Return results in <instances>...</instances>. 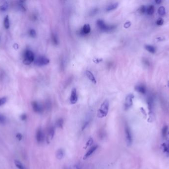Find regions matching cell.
Segmentation results:
<instances>
[{
  "instance_id": "21",
  "label": "cell",
  "mask_w": 169,
  "mask_h": 169,
  "mask_svg": "<svg viewBox=\"0 0 169 169\" xmlns=\"http://www.w3.org/2000/svg\"><path fill=\"white\" fill-rule=\"evenodd\" d=\"M162 146L165 152H167L168 153H169V141L163 143L162 144Z\"/></svg>"
},
{
  "instance_id": "40",
  "label": "cell",
  "mask_w": 169,
  "mask_h": 169,
  "mask_svg": "<svg viewBox=\"0 0 169 169\" xmlns=\"http://www.w3.org/2000/svg\"><path fill=\"white\" fill-rule=\"evenodd\" d=\"M157 40L158 41H163L165 40V38H162V37H159L157 38Z\"/></svg>"
},
{
  "instance_id": "26",
  "label": "cell",
  "mask_w": 169,
  "mask_h": 169,
  "mask_svg": "<svg viewBox=\"0 0 169 169\" xmlns=\"http://www.w3.org/2000/svg\"><path fill=\"white\" fill-rule=\"evenodd\" d=\"M90 121H91V120L90 119H88L87 120H86V121H84V123L82 125V131H84L87 128V126L89 125Z\"/></svg>"
},
{
  "instance_id": "30",
  "label": "cell",
  "mask_w": 169,
  "mask_h": 169,
  "mask_svg": "<svg viewBox=\"0 0 169 169\" xmlns=\"http://www.w3.org/2000/svg\"><path fill=\"white\" fill-rule=\"evenodd\" d=\"M52 40L53 43L55 45H57L58 44V38H57L56 35H55L54 34H53L52 35Z\"/></svg>"
},
{
  "instance_id": "35",
  "label": "cell",
  "mask_w": 169,
  "mask_h": 169,
  "mask_svg": "<svg viewBox=\"0 0 169 169\" xmlns=\"http://www.w3.org/2000/svg\"><path fill=\"white\" fill-rule=\"evenodd\" d=\"M73 169H81V164L80 163H77L75 164L73 167Z\"/></svg>"
},
{
  "instance_id": "37",
  "label": "cell",
  "mask_w": 169,
  "mask_h": 169,
  "mask_svg": "<svg viewBox=\"0 0 169 169\" xmlns=\"http://www.w3.org/2000/svg\"><path fill=\"white\" fill-rule=\"evenodd\" d=\"M131 25V22H127L126 23H125V24H124V27L126 28H129Z\"/></svg>"
},
{
  "instance_id": "16",
  "label": "cell",
  "mask_w": 169,
  "mask_h": 169,
  "mask_svg": "<svg viewBox=\"0 0 169 169\" xmlns=\"http://www.w3.org/2000/svg\"><path fill=\"white\" fill-rule=\"evenodd\" d=\"M119 6V4L118 3H115L114 4H111L109 5L106 8V11H111L112 10H114L117 8V7Z\"/></svg>"
},
{
  "instance_id": "25",
  "label": "cell",
  "mask_w": 169,
  "mask_h": 169,
  "mask_svg": "<svg viewBox=\"0 0 169 169\" xmlns=\"http://www.w3.org/2000/svg\"><path fill=\"white\" fill-rule=\"evenodd\" d=\"M168 127L167 125H165L163 128L162 130V134L163 137H165L166 136L167 133L168 132Z\"/></svg>"
},
{
  "instance_id": "31",
  "label": "cell",
  "mask_w": 169,
  "mask_h": 169,
  "mask_svg": "<svg viewBox=\"0 0 169 169\" xmlns=\"http://www.w3.org/2000/svg\"><path fill=\"white\" fill-rule=\"evenodd\" d=\"M93 139L91 137V138H89V139L87 142L86 144V147L87 148V147H88L91 146L93 144Z\"/></svg>"
},
{
  "instance_id": "41",
  "label": "cell",
  "mask_w": 169,
  "mask_h": 169,
  "mask_svg": "<svg viewBox=\"0 0 169 169\" xmlns=\"http://www.w3.org/2000/svg\"><path fill=\"white\" fill-rule=\"evenodd\" d=\"M155 3H156L157 4H160V3H162V1H160V0H156V1H155Z\"/></svg>"
},
{
  "instance_id": "42",
  "label": "cell",
  "mask_w": 169,
  "mask_h": 169,
  "mask_svg": "<svg viewBox=\"0 0 169 169\" xmlns=\"http://www.w3.org/2000/svg\"><path fill=\"white\" fill-rule=\"evenodd\" d=\"M64 169H71V168L70 167H66L64 168Z\"/></svg>"
},
{
  "instance_id": "9",
  "label": "cell",
  "mask_w": 169,
  "mask_h": 169,
  "mask_svg": "<svg viewBox=\"0 0 169 169\" xmlns=\"http://www.w3.org/2000/svg\"><path fill=\"white\" fill-rule=\"evenodd\" d=\"M70 101L72 104H76L78 101V96L77 94V90L75 88H73L72 90L70 98Z\"/></svg>"
},
{
  "instance_id": "7",
  "label": "cell",
  "mask_w": 169,
  "mask_h": 169,
  "mask_svg": "<svg viewBox=\"0 0 169 169\" xmlns=\"http://www.w3.org/2000/svg\"><path fill=\"white\" fill-rule=\"evenodd\" d=\"M45 134L41 129H38L36 133L37 141L39 143L43 142L45 140Z\"/></svg>"
},
{
  "instance_id": "20",
  "label": "cell",
  "mask_w": 169,
  "mask_h": 169,
  "mask_svg": "<svg viewBox=\"0 0 169 169\" xmlns=\"http://www.w3.org/2000/svg\"><path fill=\"white\" fill-rule=\"evenodd\" d=\"M4 25L6 29H9L10 27V20H9V15H7L4 19Z\"/></svg>"
},
{
  "instance_id": "14",
  "label": "cell",
  "mask_w": 169,
  "mask_h": 169,
  "mask_svg": "<svg viewBox=\"0 0 169 169\" xmlns=\"http://www.w3.org/2000/svg\"><path fill=\"white\" fill-rule=\"evenodd\" d=\"M55 133V129L53 126H50L48 130V138L50 140H52Z\"/></svg>"
},
{
  "instance_id": "19",
  "label": "cell",
  "mask_w": 169,
  "mask_h": 169,
  "mask_svg": "<svg viewBox=\"0 0 169 169\" xmlns=\"http://www.w3.org/2000/svg\"><path fill=\"white\" fill-rule=\"evenodd\" d=\"M145 49L148 52L152 54H154L156 52V48L151 45H146Z\"/></svg>"
},
{
  "instance_id": "22",
  "label": "cell",
  "mask_w": 169,
  "mask_h": 169,
  "mask_svg": "<svg viewBox=\"0 0 169 169\" xmlns=\"http://www.w3.org/2000/svg\"><path fill=\"white\" fill-rule=\"evenodd\" d=\"M158 13L161 16L164 15L166 13V10L165 7L163 6L160 7L158 10Z\"/></svg>"
},
{
  "instance_id": "17",
  "label": "cell",
  "mask_w": 169,
  "mask_h": 169,
  "mask_svg": "<svg viewBox=\"0 0 169 169\" xmlns=\"http://www.w3.org/2000/svg\"><path fill=\"white\" fill-rule=\"evenodd\" d=\"M153 99L151 98H149L147 100V104H148V108L149 110L150 114H152V110L153 108Z\"/></svg>"
},
{
  "instance_id": "36",
  "label": "cell",
  "mask_w": 169,
  "mask_h": 169,
  "mask_svg": "<svg viewBox=\"0 0 169 169\" xmlns=\"http://www.w3.org/2000/svg\"><path fill=\"white\" fill-rule=\"evenodd\" d=\"M16 137H17V138L18 139V140H21V139H22V135H21V134H20V133H17V134H16Z\"/></svg>"
},
{
  "instance_id": "28",
  "label": "cell",
  "mask_w": 169,
  "mask_h": 169,
  "mask_svg": "<svg viewBox=\"0 0 169 169\" xmlns=\"http://www.w3.org/2000/svg\"><path fill=\"white\" fill-rule=\"evenodd\" d=\"M6 117L2 114H0V124H4L6 123Z\"/></svg>"
},
{
  "instance_id": "5",
  "label": "cell",
  "mask_w": 169,
  "mask_h": 169,
  "mask_svg": "<svg viewBox=\"0 0 169 169\" xmlns=\"http://www.w3.org/2000/svg\"><path fill=\"white\" fill-rule=\"evenodd\" d=\"M49 63V60L45 56H39L35 60V64L38 66H44Z\"/></svg>"
},
{
  "instance_id": "39",
  "label": "cell",
  "mask_w": 169,
  "mask_h": 169,
  "mask_svg": "<svg viewBox=\"0 0 169 169\" xmlns=\"http://www.w3.org/2000/svg\"><path fill=\"white\" fill-rule=\"evenodd\" d=\"M13 48L15 49H18V44H16V43H15V44L13 45Z\"/></svg>"
},
{
  "instance_id": "6",
  "label": "cell",
  "mask_w": 169,
  "mask_h": 169,
  "mask_svg": "<svg viewBox=\"0 0 169 169\" xmlns=\"http://www.w3.org/2000/svg\"><path fill=\"white\" fill-rule=\"evenodd\" d=\"M134 98V95L132 94H129L126 98L125 102V109L128 110L131 108L133 105V100Z\"/></svg>"
},
{
  "instance_id": "29",
  "label": "cell",
  "mask_w": 169,
  "mask_h": 169,
  "mask_svg": "<svg viewBox=\"0 0 169 169\" xmlns=\"http://www.w3.org/2000/svg\"><path fill=\"white\" fill-rule=\"evenodd\" d=\"M29 35H30V36L31 37H33V38H34V37H35L36 36V31L34 30V29H30V31H29Z\"/></svg>"
},
{
  "instance_id": "23",
  "label": "cell",
  "mask_w": 169,
  "mask_h": 169,
  "mask_svg": "<svg viewBox=\"0 0 169 169\" xmlns=\"http://www.w3.org/2000/svg\"><path fill=\"white\" fill-rule=\"evenodd\" d=\"M14 164L16 167L18 169H26L24 165L18 160H15Z\"/></svg>"
},
{
  "instance_id": "3",
  "label": "cell",
  "mask_w": 169,
  "mask_h": 169,
  "mask_svg": "<svg viewBox=\"0 0 169 169\" xmlns=\"http://www.w3.org/2000/svg\"><path fill=\"white\" fill-rule=\"evenodd\" d=\"M125 133L127 144V145L130 146L131 145L133 142V137L131 129L129 128V125L127 124L125 125Z\"/></svg>"
},
{
  "instance_id": "4",
  "label": "cell",
  "mask_w": 169,
  "mask_h": 169,
  "mask_svg": "<svg viewBox=\"0 0 169 169\" xmlns=\"http://www.w3.org/2000/svg\"><path fill=\"white\" fill-rule=\"evenodd\" d=\"M97 26L99 28V29L103 31H109L112 30L115 27L114 26L107 25L103 20L101 19L97 20Z\"/></svg>"
},
{
  "instance_id": "32",
  "label": "cell",
  "mask_w": 169,
  "mask_h": 169,
  "mask_svg": "<svg viewBox=\"0 0 169 169\" xmlns=\"http://www.w3.org/2000/svg\"><path fill=\"white\" fill-rule=\"evenodd\" d=\"M146 10H147V8H146L145 6H142L139 8V12L140 13L144 14V13H145V12H146Z\"/></svg>"
},
{
  "instance_id": "2",
  "label": "cell",
  "mask_w": 169,
  "mask_h": 169,
  "mask_svg": "<svg viewBox=\"0 0 169 169\" xmlns=\"http://www.w3.org/2000/svg\"><path fill=\"white\" fill-rule=\"evenodd\" d=\"M23 63L26 65H29L35 60L34 54L31 51L27 50L25 51L23 55Z\"/></svg>"
},
{
  "instance_id": "12",
  "label": "cell",
  "mask_w": 169,
  "mask_h": 169,
  "mask_svg": "<svg viewBox=\"0 0 169 169\" xmlns=\"http://www.w3.org/2000/svg\"><path fill=\"white\" fill-rule=\"evenodd\" d=\"M86 75L87 76V77H88V78L94 84H96L97 83V80L96 79V78L95 77L94 74L91 73L90 71H87L86 72Z\"/></svg>"
},
{
  "instance_id": "13",
  "label": "cell",
  "mask_w": 169,
  "mask_h": 169,
  "mask_svg": "<svg viewBox=\"0 0 169 169\" xmlns=\"http://www.w3.org/2000/svg\"><path fill=\"white\" fill-rule=\"evenodd\" d=\"M135 89L137 92H139L142 94H145L146 92V89L145 86L142 85H139L135 86Z\"/></svg>"
},
{
  "instance_id": "10",
  "label": "cell",
  "mask_w": 169,
  "mask_h": 169,
  "mask_svg": "<svg viewBox=\"0 0 169 169\" xmlns=\"http://www.w3.org/2000/svg\"><path fill=\"white\" fill-rule=\"evenodd\" d=\"M98 145H94L92 147H91L88 151V152L86 153V154L84 155L83 159L84 160H86L87 158H88L89 157H90L96 150H97V148H98Z\"/></svg>"
},
{
  "instance_id": "27",
  "label": "cell",
  "mask_w": 169,
  "mask_h": 169,
  "mask_svg": "<svg viewBox=\"0 0 169 169\" xmlns=\"http://www.w3.org/2000/svg\"><path fill=\"white\" fill-rule=\"evenodd\" d=\"M8 4L7 3H5L0 7V11H5L8 9Z\"/></svg>"
},
{
  "instance_id": "33",
  "label": "cell",
  "mask_w": 169,
  "mask_h": 169,
  "mask_svg": "<svg viewBox=\"0 0 169 169\" xmlns=\"http://www.w3.org/2000/svg\"><path fill=\"white\" fill-rule=\"evenodd\" d=\"M7 102V98L6 97H3L0 98V106L5 104Z\"/></svg>"
},
{
  "instance_id": "11",
  "label": "cell",
  "mask_w": 169,
  "mask_h": 169,
  "mask_svg": "<svg viewBox=\"0 0 169 169\" xmlns=\"http://www.w3.org/2000/svg\"><path fill=\"white\" fill-rule=\"evenodd\" d=\"M91 31V26L90 24H86L84 25L82 30H81V33L82 35L87 34Z\"/></svg>"
},
{
  "instance_id": "15",
  "label": "cell",
  "mask_w": 169,
  "mask_h": 169,
  "mask_svg": "<svg viewBox=\"0 0 169 169\" xmlns=\"http://www.w3.org/2000/svg\"><path fill=\"white\" fill-rule=\"evenodd\" d=\"M64 156V150L62 149H59L58 150L56 153V157L58 159L61 160L63 159Z\"/></svg>"
},
{
  "instance_id": "34",
  "label": "cell",
  "mask_w": 169,
  "mask_h": 169,
  "mask_svg": "<svg viewBox=\"0 0 169 169\" xmlns=\"http://www.w3.org/2000/svg\"><path fill=\"white\" fill-rule=\"evenodd\" d=\"M163 24H164V20L162 18H159L157 19V22H156V24L157 25L161 26L163 25Z\"/></svg>"
},
{
  "instance_id": "43",
  "label": "cell",
  "mask_w": 169,
  "mask_h": 169,
  "mask_svg": "<svg viewBox=\"0 0 169 169\" xmlns=\"http://www.w3.org/2000/svg\"><path fill=\"white\" fill-rule=\"evenodd\" d=\"M168 86L169 87V81L168 82Z\"/></svg>"
},
{
  "instance_id": "1",
  "label": "cell",
  "mask_w": 169,
  "mask_h": 169,
  "mask_svg": "<svg viewBox=\"0 0 169 169\" xmlns=\"http://www.w3.org/2000/svg\"><path fill=\"white\" fill-rule=\"evenodd\" d=\"M109 103L107 100H105L101 105L100 108L97 112V117L99 118L105 117L108 112Z\"/></svg>"
},
{
  "instance_id": "24",
  "label": "cell",
  "mask_w": 169,
  "mask_h": 169,
  "mask_svg": "<svg viewBox=\"0 0 169 169\" xmlns=\"http://www.w3.org/2000/svg\"><path fill=\"white\" fill-rule=\"evenodd\" d=\"M63 123H64V121L62 118H60L59 119H58L57 122H56V125L58 128L60 129H62L63 125Z\"/></svg>"
},
{
  "instance_id": "38",
  "label": "cell",
  "mask_w": 169,
  "mask_h": 169,
  "mask_svg": "<svg viewBox=\"0 0 169 169\" xmlns=\"http://www.w3.org/2000/svg\"><path fill=\"white\" fill-rule=\"evenodd\" d=\"M20 118H21V120H22V121H24V120H25L26 119V118H27V116H26V115H25V114H23V115H22L21 116Z\"/></svg>"
},
{
  "instance_id": "44",
  "label": "cell",
  "mask_w": 169,
  "mask_h": 169,
  "mask_svg": "<svg viewBox=\"0 0 169 169\" xmlns=\"http://www.w3.org/2000/svg\"></svg>"
},
{
  "instance_id": "18",
  "label": "cell",
  "mask_w": 169,
  "mask_h": 169,
  "mask_svg": "<svg viewBox=\"0 0 169 169\" xmlns=\"http://www.w3.org/2000/svg\"><path fill=\"white\" fill-rule=\"evenodd\" d=\"M146 12L148 15H152L154 12V7L153 5L148 6L146 10Z\"/></svg>"
},
{
  "instance_id": "8",
  "label": "cell",
  "mask_w": 169,
  "mask_h": 169,
  "mask_svg": "<svg viewBox=\"0 0 169 169\" xmlns=\"http://www.w3.org/2000/svg\"><path fill=\"white\" fill-rule=\"evenodd\" d=\"M32 108L34 111L37 113H41L43 111V108L41 104L36 101H34L32 103Z\"/></svg>"
}]
</instances>
